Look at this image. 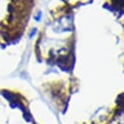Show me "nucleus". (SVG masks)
I'll return each instance as SVG.
<instances>
[{"mask_svg":"<svg viewBox=\"0 0 124 124\" xmlns=\"http://www.w3.org/2000/svg\"><path fill=\"white\" fill-rule=\"evenodd\" d=\"M34 19H35V21H39V20L41 19V14H38V16H37V17H35Z\"/></svg>","mask_w":124,"mask_h":124,"instance_id":"2","label":"nucleus"},{"mask_svg":"<svg viewBox=\"0 0 124 124\" xmlns=\"http://www.w3.org/2000/svg\"><path fill=\"white\" fill-rule=\"evenodd\" d=\"M35 32H36V29H33V31H31V32L29 33V38L31 37V36H33V35L35 34Z\"/></svg>","mask_w":124,"mask_h":124,"instance_id":"1","label":"nucleus"}]
</instances>
